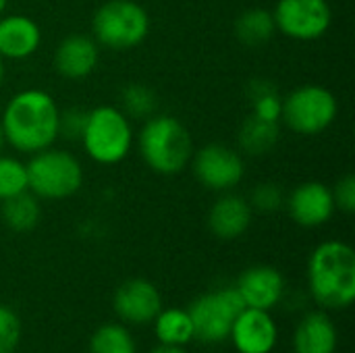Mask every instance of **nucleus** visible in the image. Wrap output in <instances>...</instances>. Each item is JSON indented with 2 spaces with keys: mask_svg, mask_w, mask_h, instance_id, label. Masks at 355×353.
I'll use <instances>...</instances> for the list:
<instances>
[{
  "mask_svg": "<svg viewBox=\"0 0 355 353\" xmlns=\"http://www.w3.org/2000/svg\"><path fill=\"white\" fill-rule=\"evenodd\" d=\"M60 106L52 94L40 87H25L8 98L0 125L4 144L15 152L31 156L56 144Z\"/></svg>",
  "mask_w": 355,
  "mask_h": 353,
  "instance_id": "1",
  "label": "nucleus"
},
{
  "mask_svg": "<svg viewBox=\"0 0 355 353\" xmlns=\"http://www.w3.org/2000/svg\"><path fill=\"white\" fill-rule=\"evenodd\" d=\"M308 287L322 310H347L355 302V252L341 239L318 243L308 258Z\"/></svg>",
  "mask_w": 355,
  "mask_h": 353,
  "instance_id": "2",
  "label": "nucleus"
},
{
  "mask_svg": "<svg viewBox=\"0 0 355 353\" xmlns=\"http://www.w3.org/2000/svg\"><path fill=\"white\" fill-rule=\"evenodd\" d=\"M137 152L144 164L162 177L181 175L189 169L193 156V137L183 121L173 114L156 112L141 121V129L135 135Z\"/></svg>",
  "mask_w": 355,
  "mask_h": 353,
  "instance_id": "3",
  "label": "nucleus"
},
{
  "mask_svg": "<svg viewBox=\"0 0 355 353\" xmlns=\"http://www.w3.org/2000/svg\"><path fill=\"white\" fill-rule=\"evenodd\" d=\"M79 144L92 162L114 166L131 154L135 146V129L131 119L119 106L102 104L87 110Z\"/></svg>",
  "mask_w": 355,
  "mask_h": 353,
  "instance_id": "4",
  "label": "nucleus"
},
{
  "mask_svg": "<svg viewBox=\"0 0 355 353\" xmlns=\"http://www.w3.org/2000/svg\"><path fill=\"white\" fill-rule=\"evenodd\" d=\"M27 189L42 202H62L77 196L83 187L85 173L81 160L60 148H46L29 156Z\"/></svg>",
  "mask_w": 355,
  "mask_h": 353,
  "instance_id": "5",
  "label": "nucleus"
},
{
  "mask_svg": "<svg viewBox=\"0 0 355 353\" xmlns=\"http://www.w3.org/2000/svg\"><path fill=\"white\" fill-rule=\"evenodd\" d=\"M152 29L148 10L137 0H106L92 17V37L106 50H133Z\"/></svg>",
  "mask_w": 355,
  "mask_h": 353,
  "instance_id": "6",
  "label": "nucleus"
},
{
  "mask_svg": "<svg viewBox=\"0 0 355 353\" xmlns=\"http://www.w3.org/2000/svg\"><path fill=\"white\" fill-rule=\"evenodd\" d=\"M339 117L337 96L318 83H304L283 96L281 123L300 137H314L333 127Z\"/></svg>",
  "mask_w": 355,
  "mask_h": 353,
  "instance_id": "7",
  "label": "nucleus"
},
{
  "mask_svg": "<svg viewBox=\"0 0 355 353\" xmlns=\"http://www.w3.org/2000/svg\"><path fill=\"white\" fill-rule=\"evenodd\" d=\"M243 308L245 304L235 285L200 295L187 308L193 325V339L206 345H218L227 341L231 327Z\"/></svg>",
  "mask_w": 355,
  "mask_h": 353,
  "instance_id": "8",
  "label": "nucleus"
},
{
  "mask_svg": "<svg viewBox=\"0 0 355 353\" xmlns=\"http://www.w3.org/2000/svg\"><path fill=\"white\" fill-rule=\"evenodd\" d=\"M189 169L196 181L214 193L235 191V187L245 179V158L237 148L227 144H206L193 150Z\"/></svg>",
  "mask_w": 355,
  "mask_h": 353,
  "instance_id": "9",
  "label": "nucleus"
},
{
  "mask_svg": "<svg viewBox=\"0 0 355 353\" xmlns=\"http://www.w3.org/2000/svg\"><path fill=\"white\" fill-rule=\"evenodd\" d=\"M272 17L277 31L293 42H316L333 25L329 0H279Z\"/></svg>",
  "mask_w": 355,
  "mask_h": 353,
  "instance_id": "10",
  "label": "nucleus"
},
{
  "mask_svg": "<svg viewBox=\"0 0 355 353\" xmlns=\"http://www.w3.org/2000/svg\"><path fill=\"white\" fill-rule=\"evenodd\" d=\"M285 208L291 221L304 229L322 227L337 212L333 191L322 181H304L295 185L285 198Z\"/></svg>",
  "mask_w": 355,
  "mask_h": 353,
  "instance_id": "11",
  "label": "nucleus"
},
{
  "mask_svg": "<svg viewBox=\"0 0 355 353\" xmlns=\"http://www.w3.org/2000/svg\"><path fill=\"white\" fill-rule=\"evenodd\" d=\"M112 306L127 325H150L162 310V295L148 279H129L116 287Z\"/></svg>",
  "mask_w": 355,
  "mask_h": 353,
  "instance_id": "12",
  "label": "nucleus"
},
{
  "mask_svg": "<svg viewBox=\"0 0 355 353\" xmlns=\"http://www.w3.org/2000/svg\"><path fill=\"white\" fill-rule=\"evenodd\" d=\"M229 339L239 353H272L279 341V327L268 310L243 308L231 327Z\"/></svg>",
  "mask_w": 355,
  "mask_h": 353,
  "instance_id": "13",
  "label": "nucleus"
},
{
  "mask_svg": "<svg viewBox=\"0 0 355 353\" xmlns=\"http://www.w3.org/2000/svg\"><path fill=\"white\" fill-rule=\"evenodd\" d=\"M52 64L54 71L69 81L87 79L100 64V46L87 33H69L58 42Z\"/></svg>",
  "mask_w": 355,
  "mask_h": 353,
  "instance_id": "14",
  "label": "nucleus"
},
{
  "mask_svg": "<svg viewBox=\"0 0 355 353\" xmlns=\"http://www.w3.org/2000/svg\"><path fill=\"white\" fill-rule=\"evenodd\" d=\"M235 289L241 295L245 308L270 312L285 295V277L275 266L256 264L239 275Z\"/></svg>",
  "mask_w": 355,
  "mask_h": 353,
  "instance_id": "15",
  "label": "nucleus"
},
{
  "mask_svg": "<svg viewBox=\"0 0 355 353\" xmlns=\"http://www.w3.org/2000/svg\"><path fill=\"white\" fill-rule=\"evenodd\" d=\"M254 221V208L248 198L235 191L218 193L208 210V229L214 237L223 241L239 239L248 233Z\"/></svg>",
  "mask_w": 355,
  "mask_h": 353,
  "instance_id": "16",
  "label": "nucleus"
},
{
  "mask_svg": "<svg viewBox=\"0 0 355 353\" xmlns=\"http://www.w3.org/2000/svg\"><path fill=\"white\" fill-rule=\"evenodd\" d=\"M42 46V27L29 15L4 12L0 17V58L27 60Z\"/></svg>",
  "mask_w": 355,
  "mask_h": 353,
  "instance_id": "17",
  "label": "nucleus"
},
{
  "mask_svg": "<svg viewBox=\"0 0 355 353\" xmlns=\"http://www.w3.org/2000/svg\"><path fill=\"white\" fill-rule=\"evenodd\" d=\"M337 345V327L324 310L310 312L300 320L293 337L295 353H335Z\"/></svg>",
  "mask_w": 355,
  "mask_h": 353,
  "instance_id": "18",
  "label": "nucleus"
},
{
  "mask_svg": "<svg viewBox=\"0 0 355 353\" xmlns=\"http://www.w3.org/2000/svg\"><path fill=\"white\" fill-rule=\"evenodd\" d=\"M281 139V123H268L254 114H248L237 131V150L245 156H266Z\"/></svg>",
  "mask_w": 355,
  "mask_h": 353,
  "instance_id": "19",
  "label": "nucleus"
},
{
  "mask_svg": "<svg viewBox=\"0 0 355 353\" xmlns=\"http://www.w3.org/2000/svg\"><path fill=\"white\" fill-rule=\"evenodd\" d=\"M235 37L250 48H258L268 44L275 33H277V25H275V17L272 10L264 8V6H250L243 12L237 15L235 25H233Z\"/></svg>",
  "mask_w": 355,
  "mask_h": 353,
  "instance_id": "20",
  "label": "nucleus"
},
{
  "mask_svg": "<svg viewBox=\"0 0 355 353\" xmlns=\"http://www.w3.org/2000/svg\"><path fill=\"white\" fill-rule=\"evenodd\" d=\"M0 218L15 233H29L42 221V200L29 189L0 202Z\"/></svg>",
  "mask_w": 355,
  "mask_h": 353,
  "instance_id": "21",
  "label": "nucleus"
},
{
  "mask_svg": "<svg viewBox=\"0 0 355 353\" xmlns=\"http://www.w3.org/2000/svg\"><path fill=\"white\" fill-rule=\"evenodd\" d=\"M154 335L160 345L185 347L193 341V325L183 308H162L154 318Z\"/></svg>",
  "mask_w": 355,
  "mask_h": 353,
  "instance_id": "22",
  "label": "nucleus"
},
{
  "mask_svg": "<svg viewBox=\"0 0 355 353\" xmlns=\"http://www.w3.org/2000/svg\"><path fill=\"white\" fill-rule=\"evenodd\" d=\"M248 100H250V114L268 123H281L283 96L277 92L272 81L252 79L248 85Z\"/></svg>",
  "mask_w": 355,
  "mask_h": 353,
  "instance_id": "23",
  "label": "nucleus"
},
{
  "mask_svg": "<svg viewBox=\"0 0 355 353\" xmlns=\"http://www.w3.org/2000/svg\"><path fill=\"white\" fill-rule=\"evenodd\" d=\"M119 100H121L119 108L131 121H146V119H150L152 114L158 112V94L150 85L139 83V81L127 83L121 89Z\"/></svg>",
  "mask_w": 355,
  "mask_h": 353,
  "instance_id": "24",
  "label": "nucleus"
},
{
  "mask_svg": "<svg viewBox=\"0 0 355 353\" xmlns=\"http://www.w3.org/2000/svg\"><path fill=\"white\" fill-rule=\"evenodd\" d=\"M89 353H137L131 331L119 322L102 325L89 339Z\"/></svg>",
  "mask_w": 355,
  "mask_h": 353,
  "instance_id": "25",
  "label": "nucleus"
},
{
  "mask_svg": "<svg viewBox=\"0 0 355 353\" xmlns=\"http://www.w3.org/2000/svg\"><path fill=\"white\" fill-rule=\"evenodd\" d=\"M27 191V166L21 158L0 152V202Z\"/></svg>",
  "mask_w": 355,
  "mask_h": 353,
  "instance_id": "26",
  "label": "nucleus"
},
{
  "mask_svg": "<svg viewBox=\"0 0 355 353\" xmlns=\"http://www.w3.org/2000/svg\"><path fill=\"white\" fill-rule=\"evenodd\" d=\"M285 198H287V193L279 183L262 181L250 191L248 202L254 208V212L272 214V212H279L281 208H285Z\"/></svg>",
  "mask_w": 355,
  "mask_h": 353,
  "instance_id": "27",
  "label": "nucleus"
},
{
  "mask_svg": "<svg viewBox=\"0 0 355 353\" xmlns=\"http://www.w3.org/2000/svg\"><path fill=\"white\" fill-rule=\"evenodd\" d=\"M21 335L23 329L17 312L10 306L0 304V353H15L21 343Z\"/></svg>",
  "mask_w": 355,
  "mask_h": 353,
  "instance_id": "28",
  "label": "nucleus"
},
{
  "mask_svg": "<svg viewBox=\"0 0 355 353\" xmlns=\"http://www.w3.org/2000/svg\"><path fill=\"white\" fill-rule=\"evenodd\" d=\"M85 121H87V110L81 106H73V108H64L60 110V119H58V139H67V141H77L83 135L85 129Z\"/></svg>",
  "mask_w": 355,
  "mask_h": 353,
  "instance_id": "29",
  "label": "nucleus"
},
{
  "mask_svg": "<svg viewBox=\"0 0 355 353\" xmlns=\"http://www.w3.org/2000/svg\"><path fill=\"white\" fill-rule=\"evenodd\" d=\"M333 191V200H335V208L345 212V214H354L355 212V177L354 175H343L335 187H331Z\"/></svg>",
  "mask_w": 355,
  "mask_h": 353,
  "instance_id": "30",
  "label": "nucleus"
},
{
  "mask_svg": "<svg viewBox=\"0 0 355 353\" xmlns=\"http://www.w3.org/2000/svg\"><path fill=\"white\" fill-rule=\"evenodd\" d=\"M150 353H187L185 347H177V345H158Z\"/></svg>",
  "mask_w": 355,
  "mask_h": 353,
  "instance_id": "31",
  "label": "nucleus"
},
{
  "mask_svg": "<svg viewBox=\"0 0 355 353\" xmlns=\"http://www.w3.org/2000/svg\"><path fill=\"white\" fill-rule=\"evenodd\" d=\"M4 79H6V67H4V60L0 58V89L4 85Z\"/></svg>",
  "mask_w": 355,
  "mask_h": 353,
  "instance_id": "32",
  "label": "nucleus"
},
{
  "mask_svg": "<svg viewBox=\"0 0 355 353\" xmlns=\"http://www.w3.org/2000/svg\"><path fill=\"white\" fill-rule=\"evenodd\" d=\"M6 8H8V0H0V17L6 12Z\"/></svg>",
  "mask_w": 355,
  "mask_h": 353,
  "instance_id": "33",
  "label": "nucleus"
},
{
  "mask_svg": "<svg viewBox=\"0 0 355 353\" xmlns=\"http://www.w3.org/2000/svg\"><path fill=\"white\" fill-rule=\"evenodd\" d=\"M4 135H2V125H0V152H4Z\"/></svg>",
  "mask_w": 355,
  "mask_h": 353,
  "instance_id": "34",
  "label": "nucleus"
}]
</instances>
